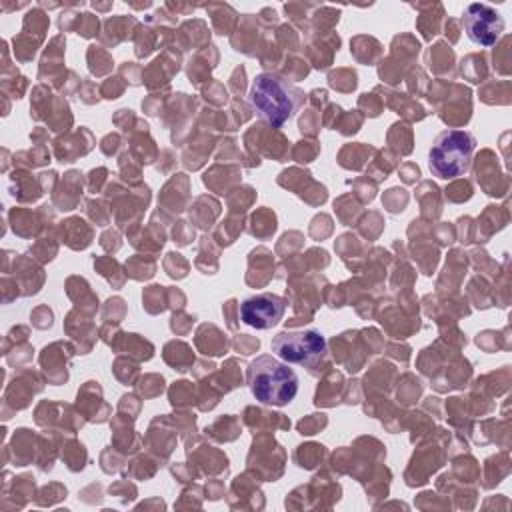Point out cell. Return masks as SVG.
I'll return each instance as SVG.
<instances>
[{
  "label": "cell",
  "mask_w": 512,
  "mask_h": 512,
  "mask_svg": "<svg viewBox=\"0 0 512 512\" xmlns=\"http://www.w3.org/2000/svg\"><path fill=\"white\" fill-rule=\"evenodd\" d=\"M286 312V300L272 292H260L240 304V320L256 330L276 326Z\"/></svg>",
  "instance_id": "obj_6"
},
{
  "label": "cell",
  "mask_w": 512,
  "mask_h": 512,
  "mask_svg": "<svg viewBox=\"0 0 512 512\" xmlns=\"http://www.w3.org/2000/svg\"><path fill=\"white\" fill-rule=\"evenodd\" d=\"M462 26L466 36L482 48L494 46L506 28L502 14L494 6L484 2H474L466 6L462 14Z\"/></svg>",
  "instance_id": "obj_5"
},
{
  "label": "cell",
  "mask_w": 512,
  "mask_h": 512,
  "mask_svg": "<svg viewBox=\"0 0 512 512\" xmlns=\"http://www.w3.org/2000/svg\"><path fill=\"white\" fill-rule=\"evenodd\" d=\"M306 94L274 72H262L254 78L250 88V104L270 126H284L304 104Z\"/></svg>",
  "instance_id": "obj_1"
},
{
  "label": "cell",
  "mask_w": 512,
  "mask_h": 512,
  "mask_svg": "<svg viewBox=\"0 0 512 512\" xmlns=\"http://www.w3.org/2000/svg\"><path fill=\"white\" fill-rule=\"evenodd\" d=\"M272 352H276L286 364H312L326 352V338L320 330H292L280 332L272 338Z\"/></svg>",
  "instance_id": "obj_4"
},
{
  "label": "cell",
  "mask_w": 512,
  "mask_h": 512,
  "mask_svg": "<svg viewBox=\"0 0 512 512\" xmlns=\"http://www.w3.org/2000/svg\"><path fill=\"white\" fill-rule=\"evenodd\" d=\"M248 388L262 404L286 406L298 394V376L286 362L264 354L248 366Z\"/></svg>",
  "instance_id": "obj_2"
},
{
  "label": "cell",
  "mask_w": 512,
  "mask_h": 512,
  "mask_svg": "<svg viewBox=\"0 0 512 512\" xmlns=\"http://www.w3.org/2000/svg\"><path fill=\"white\" fill-rule=\"evenodd\" d=\"M476 150V138L466 130H442L428 152V168L432 176L454 180L470 170Z\"/></svg>",
  "instance_id": "obj_3"
}]
</instances>
